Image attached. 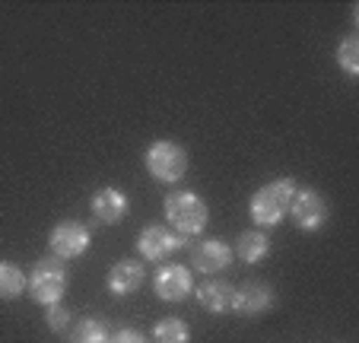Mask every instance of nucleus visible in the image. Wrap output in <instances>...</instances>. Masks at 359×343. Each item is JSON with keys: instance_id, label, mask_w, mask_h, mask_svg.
Returning a JSON list of instances; mask_svg holds the SVG:
<instances>
[{"instance_id": "nucleus-9", "label": "nucleus", "mask_w": 359, "mask_h": 343, "mask_svg": "<svg viewBox=\"0 0 359 343\" xmlns=\"http://www.w3.org/2000/svg\"><path fill=\"white\" fill-rule=\"evenodd\" d=\"M273 302H277V299H273L271 283L248 280L236 290V309L232 311H238V315H245V318H258V315H264V311H271Z\"/></svg>"}, {"instance_id": "nucleus-16", "label": "nucleus", "mask_w": 359, "mask_h": 343, "mask_svg": "<svg viewBox=\"0 0 359 343\" xmlns=\"http://www.w3.org/2000/svg\"><path fill=\"white\" fill-rule=\"evenodd\" d=\"M153 343H191V328L182 318H163L153 328Z\"/></svg>"}, {"instance_id": "nucleus-2", "label": "nucleus", "mask_w": 359, "mask_h": 343, "mask_svg": "<svg viewBox=\"0 0 359 343\" xmlns=\"http://www.w3.org/2000/svg\"><path fill=\"white\" fill-rule=\"evenodd\" d=\"M67 283H70V274H67V264L61 257L48 255L41 261H35L32 274H29V296L35 299L39 305H57L67 292Z\"/></svg>"}, {"instance_id": "nucleus-11", "label": "nucleus", "mask_w": 359, "mask_h": 343, "mask_svg": "<svg viewBox=\"0 0 359 343\" xmlns=\"http://www.w3.org/2000/svg\"><path fill=\"white\" fill-rule=\"evenodd\" d=\"M143 280H147L143 261H137V257H121V261L109 270L105 286H109L111 296H130V292H137L143 286Z\"/></svg>"}, {"instance_id": "nucleus-10", "label": "nucleus", "mask_w": 359, "mask_h": 343, "mask_svg": "<svg viewBox=\"0 0 359 343\" xmlns=\"http://www.w3.org/2000/svg\"><path fill=\"white\" fill-rule=\"evenodd\" d=\"M229 264H232V248L223 238H203V242H197L191 248V267H197L207 276L223 274Z\"/></svg>"}, {"instance_id": "nucleus-4", "label": "nucleus", "mask_w": 359, "mask_h": 343, "mask_svg": "<svg viewBox=\"0 0 359 343\" xmlns=\"http://www.w3.org/2000/svg\"><path fill=\"white\" fill-rule=\"evenodd\" d=\"M143 166L156 182L175 184L188 172V153H184V147H178L172 140H156L143 156Z\"/></svg>"}, {"instance_id": "nucleus-18", "label": "nucleus", "mask_w": 359, "mask_h": 343, "mask_svg": "<svg viewBox=\"0 0 359 343\" xmlns=\"http://www.w3.org/2000/svg\"><path fill=\"white\" fill-rule=\"evenodd\" d=\"M105 340H109V334H105V324L99 318L80 321L74 328V334H70V343H105Z\"/></svg>"}, {"instance_id": "nucleus-20", "label": "nucleus", "mask_w": 359, "mask_h": 343, "mask_svg": "<svg viewBox=\"0 0 359 343\" xmlns=\"http://www.w3.org/2000/svg\"><path fill=\"white\" fill-rule=\"evenodd\" d=\"M105 343H149V340L140 334V330H134V328H124V330H115V334H111Z\"/></svg>"}, {"instance_id": "nucleus-17", "label": "nucleus", "mask_w": 359, "mask_h": 343, "mask_svg": "<svg viewBox=\"0 0 359 343\" xmlns=\"http://www.w3.org/2000/svg\"><path fill=\"white\" fill-rule=\"evenodd\" d=\"M337 64L346 76L359 74V35H346L337 48Z\"/></svg>"}, {"instance_id": "nucleus-1", "label": "nucleus", "mask_w": 359, "mask_h": 343, "mask_svg": "<svg viewBox=\"0 0 359 343\" xmlns=\"http://www.w3.org/2000/svg\"><path fill=\"white\" fill-rule=\"evenodd\" d=\"M163 210H165V220H169V229L178 232L182 238L201 236L203 229H207V220H210L207 201L197 197L194 191H169Z\"/></svg>"}, {"instance_id": "nucleus-12", "label": "nucleus", "mask_w": 359, "mask_h": 343, "mask_svg": "<svg viewBox=\"0 0 359 343\" xmlns=\"http://www.w3.org/2000/svg\"><path fill=\"white\" fill-rule=\"evenodd\" d=\"M194 296L201 302V309H207L210 315H229L236 309V290L226 280H207L203 286L194 290Z\"/></svg>"}, {"instance_id": "nucleus-6", "label": "nucleus", "mask_w": 359, "mask_h": 343, "mask_svg": "<svg viewBox=\"0 0 359 343\" xmlns=\"http://www.w3.org/2000/svg\"><path fill=\"white\" fill-rule=\"evenodd\" d=\"M182 245H184V238L178 232H172L169 226H163V222H149V226L140 229V236H137V248H140L143 261H165Z\"/></svg>"}, {"instance_id": "nucleus-8", "label": "nucleus", "mask_w": 359, "mask_h": 343, "mask_svg": "<svg viewBox=\"0 0 359 343\" xmlns=\"http://www.w3.org/2000/svg\"><path fill=\"white\" fill-rule=\"evenodd\" d=\"M153 290H156V296L163 302H182V299H188L194 292V276L182 264H165V267L156 270Z\"/></svg>"}, {"instance_id": "nucleus-13", "label": "nucleus", "mask_w": 359, "mask_h": 343, "mask_svg": "<svg viewBox=\"0 0 359 343\" xmlns=\"http://www.w3.org/2000/svg\"><path fill=\"white\" fill-rule=\"evenodd\" d=\"M89 207H93V216L99 222H105V226H118V222L124 220V213H128V197H124V191L118 188H99L93 194V201H89Z\"/></svg>"}, {"instance_id": "nucleus-19", "label": "nucleus", "mask_w": 359, "mask_h": 343, "mask_svg": "<svg viewBox=\"0 0 359 343\" xmlns=\"http://www.w3.org/2000/svg\"><path fill=\"white\" fill-rule=\"evenodd\" d=\"M45 324H48L51 330H64V328L70 324V311L64 309L61 302H57V305H48V311H45Z\"/></svg>"}, {"instance_id": "nucleus-7", "label": "nucleus", "mask_w": 359, "mask_h": 343, "mask_svg": "<svg viewBox=\"0 0 359 343\" xmlns=\"http://www.w3.org/2000/svg\"><path fill=\"white\" fill-rule=\"evenodd\" d=\"M286 216H290L302 232H315V229H321L327 220V203L315 188H305V191L296 188V194H292V201H290V213Z\"/></svg>"}, {"instance_id": "nucleus-3", "label": "nucleus", "mask_w": 359, "mask_h": 343, "mask_svg": "<svg viewBox=\"0 0 359 343\" xmlns=\"http://www.w3.org/2000/svg\"><path fill=\"white\" fill-rule=\"evenodd\" d=\"M292 194H296V182L292 178H277V182L264 184V188L255 191V197H251V220L264 229L277 226L290 213Z\"/></svg>"}, {"instance_id": "nucleus-14", "label": "nucleus", "mask_w": 359, "mask_h": 343, "mask_svg": "<svg viewBox=\"0 0 359 343\" xmlns=\"http://www.w3.org/2000/svg\"><path fill=\"white\" fill-rule=\"evenodd\" d=\"M236 255L245 264H258L271 255V236L261 232V229H245L242 236L236 238Z\"/></svg>"}, {"instance_id": "nucleus-5", "label": "nucleus", "mask_w": 359, "mask_h": 343, "mask_svg": "<svg viewBox=\"0 0 359 343\" xmlns=\"http://www.w3.org/2000/svg\"><path fill=\"white\" fill-rule=\"evenodd\" d=\"M48 245H51L55 257H61V261H74V257H80V255L89 251V245H93V232H89V226H83V222H76V220H64L51 229Z\"/></svg>"}, {"instance_id": "nucleus-15", "label": "nucleus", "mask_w": 359, "mask_h": 343, "mask_svg": "<svg viewBox=\"0 0 359 343\" xmlns=\"http://www.w3.org/2000/svg\"><path fill=\"white\" fill-rule=\"evenodd\" d=\"M29 286V276L20 270V264L0 261V299H20Z\"/></svg>"}]
</instances>
